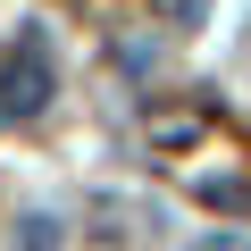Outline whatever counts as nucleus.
<instances>
[{
	"mask_svg": "<svg viewBox=\"0 0 251 251\" xmlns=\"http://www.w3.org/2000/svg\"><path fill=\"white\" fill-rule=\"evenodd\" d=\"M193 251H251V243H234V234H209V243H193Z\"/></svg>",
	"mask_w": 251,
	"mask_h": 251,
	"instance_id": "20e7f679",
	"label": "nucleus"
},
{
	"mask_svg": "<svg viewBox=\"0 0 251 251\" xmlns=\"http://www.w3.org/2000/svg\"><path fill=\"white\" fill-rule=\"evenodd\" d=\"M59 92V67H50V34L42 25H17V42L0 50V117H42Z\"/></svg>",
	"mask_w": 251,
	"mask_h": 251,
	"instance_id": "f257e3e1",
	"label": "nucleus"
},
{
	"mask_svg": "<svg viewBox=\"0 0 251 251\" xmlns=\"http://www.w3.org/2000/svg\"><path fill=\"white\" fill-rule=\"evenodd\" d=\"M193 134H201L193 117H159V126H151V143H193Z\"/></svg>",
	"mask_w": 251,
	"mask_h": 251,
	"instance_id": "7ed1b4c3",
	"label": "nucleus"
},
{
	"mask_svg": "<svg viewBox=\"0 0 251 251\" xmlns=\"http://www.w3.org/2000/svg\"><path fill=\"white\" fill-rule=\"evenodd\" d=\"M201 201L226 209V218H251V184H243V176H201Z\"/></svg>",
	"mask_w": 251,
	"mask_h": 251,
	"instance_id": "f03ea898",
	"label": "nucleus"
}]
</instances>
